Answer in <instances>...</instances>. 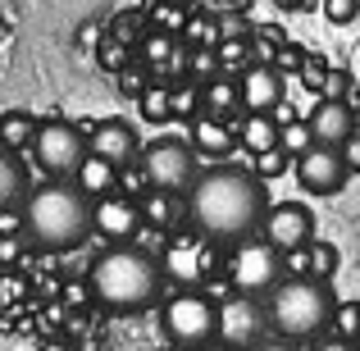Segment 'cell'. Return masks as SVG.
<instances>
[{
    "label": "cell",
    "mask_w": 360,
    "mask_h": 351,
    "mask_svg": "<svg viewBox=\"0 0 360 351\" xmlns=\"http://www.w3.org/2000/svg\"><path fill=\"white\" fill-rule=\"evenodd\" d=\"M214 351H238V347H224V343H219V347H214Z\"/></svg>",
    "instance_id": "41"
},
{
    "label": "cell",
    "mask_w": 360,
    "mask_h": 351,
    "mask_svg": "<svg viewBox=\"0 0 360 351\" xmlns=\"http://www.w3.org/2000/svg\"><path fill=\"white\" fill-rule=\"evenodd\" d=\"M146 18L155 27H169V32H178V27H187V9L183 5H174V0H146Z\"/></svg>",
    "instance_id": "30"
},
{
    "label": "cell",
    "mask_w": 360,
    "mask_h": 351,
    "mask_svg": "<svg viewBox=\"0 0 360 351\" xmlns=\"http://www.w3.org/2000/svg\"><path fill=\"white\" fill-rule=\"evenodd\" d=\"M255 351H301V343H297V338H283V333H274V328H269V333L255 343Z\"/></svg>",
    "instance_id": "36"
},
{
    "label": "cell",
    "mask_w": 360,
    "mask_h": 351,
    "mask_svg": "<svg viewBox=\"0 0 360 351\" xmlns=\"http://www.w3.org/2000/svg\"><path fill=\"white\" fill-rule=\"evenodd\" d=\"M219 64H224V73L251 69V64H255V42H251V32H246V37H224V42H219Z\"/></svg>",
    "instance_id": "25"
},
{
    "label": "cell",
    "mask_w": 360,
    "mask_h": 351,
    "mask_svg": "<svg viewBox=\"0 0 360 351\" xmlns=\"http://www.w3.org/2000/svg\"><path fill=\"white\" fill-rule=\"evenodd\" d=\"M205 9H214V14H246V9H251V0H210Z\"/></svg>",
    "instance_id": "38"
},
{
    "label": "cell",
    "mask_w": 360,
    "mask_h": 351,
    "mask_svg": "<svg viewBox=\"0 0 360 351\" xmlns=\"http://www.w3.org/2000/svg\"><path fill=\"white\" fill-rule=\"evenodd\" d=\"M160 328L169 343L205 351L210 343H219V301L205 288H178L174 297L160 301Z\"/></svg>",
    "instance_id": "5"
},
{
    "label": "cell",
    "mask_w": 360,
    "mask_h": 351,
    "mask_svg": "<svg viewBox=\"0 0 360 351\" xmlns=\"http://www.w3.org/2000/svg\"><path fill=\"white\" fill-rule=\"evenodd\" d=\"M292 169H297V183L315 196H338L347 187V178H352V165H347L342 146H324V141H315L306 155H297Z\"/></svg>",
    "instance_id": "11"
},
{
    "label": "cell",
    "mask_w": 360,
    "mask_h": 351,
    "mask_svg": "<svg viewBox=\"0 0 360 351\" xmlns=\"http://www.w3.org/2000/svg\"><path fill=\"white\" fill-rule=\"evenodd\" d=\"M264 310H269V328L274 333L297 338V343H315V338L328 333V324H333L338 297L328 292L324 279L288 274V279L264 297Z\"/></svg>",
    "instance_id": "4"
},
{
    "label": "cell",
    "mask_w": 360,
    "mask_h": 351,
    "mask_svg": "<svg viewBox=\"0 0 360 351\" xmlns=\"http://www.w3.org/2000/svg\"><path fill=\"white\" fill-rule=\"evenodd\" d=\"M141 174L150 187H169V192H187L201 174V155L187 137H155L141 146Z\"/></svg>",
    "instance_id": "8"
},
{
    "label": "cell",
    "mask_w": 360,
    "mask_h": 351,
    "mask_svg": "<svg viewBox=\"0 0 360 351\" xmlns=\"http://www.w3.org/2000/svg\"><path fill=\"white\" fill-rule=\"evenodd\" d=\"M73 183L82 187V192L91 196V201H101V196H110V192H119V183H123V174L110 160H101V155H91L87 151V160L78 165V174H73Z\"/></svg>",
    "instance_id": "23"
},
{
    "label": "cell",
    "mask_w": 360,
    "mask_h": 351,
    "mask_svg": "<svg viewBox=\"0 0 360 351\" xmlns=\"http://www.w3.org/2000/svg\"><path fill=\"white\" fill-rule=\"evenodd\" d=\"M91 201L73 178H51V183L32 187L23 201V237L37 246V251H78L87 237H96L91 229Z\"/></svg>",
    "instance_id": "3"
},
{
    "label": "cell",
    "mask_w": 360,
    "mask_h": 351,
    "mask_svg": "<svg viewBox=\"0 0 360 351\" xmlns=\"http://www.w3.org/2000/svg\"><path fill=\"white\" fill-rule=\"evenodd\" d=\"M137 106H141V115H146V119H155V123L174 119V101H169V82H155V87H146V91L137 96Z\"/></svg>",
    "instance_id": "29"
},
{
    "label": "cell",
    "mask_w": 360,
    "mask_h": 351,
    "mask_svg": "<svg viewBox=\"0 0 360 351\" xmlns=\"http://www.w3.org/2000/svg\"><path fill=\"white\" fill-rule=\"evenodd\" d=\"M187 141H192L196 155H205V160H229L233 151H238V128H229V119L196 115V119H187Z\"/></svg>",
    "instance_id": "18"
},
{
    "label": "cell",
    "mask_w": 360,
    "mask_h": 351,
    "mask_svg": "<svg viewBox=\"0 0 360 351\" xmlns=\"http://www.w3.org/2000/svg\"><path fill=\"white\" fill-rule=\"evenodd\" d=\"M260 233L269 237L283 255L297 251V246H310L315 242V210L301 205V201H274L269 215H264V224H260Z\"/></svg>",
    "instance_id": "14"
},
{
    "label": "cell",
    "mask_w": 360,
    "mask_h": 351,
    "mask_svg": "<svg viewBox=\"0 0 360 351\" xmlns=\"http://www.w3.org/2000/svg\"><path fill=\"white\" fill-rule=\"evenodd\" d=\"M338 260H342V255H338V246L333 242H310L306 246V264H310V279H333L338 274Z\"/></svg>",
    "instance_id": "28"
},
{
    "label": "cell",
    "mask_w": 360,
    "mask_h": 351,
    "mask_svg": "<svg viewBox=\"0 0 360 351\" xmlns=\"http://www.w3.org/2000/svg\"><path fill=\"white\" fill-rule=\"evenodd\" d=\"M165 260L137 242H110L87 269V292L110 315H141L165 301Z\"/></svg>",
    "instance_id": "2"
},
{
    "label": "cell",
    "mask_w": 360,
    "mask_h": 351,
    "mask_svg": "<svg viewBox=\"0 0 360 351\" xmlns=\"http://www.w3.org/2000/svg\"><path fill=\"white\" fill-rule=\"evenodd\" d=\"M342 155H347V165H352V174H360V128L342 141Z\"/></svg>",
    "instance_id": "37"
},
{
    "label": "cell",
    "mask_w": 360,
    "mask_h": 351,
    "mask_svg": "<svg viewBox=\"0 0 360 351\" xmlns=\"http://www.w3.org/2000/svg\"><path fill=\"white\" fill-rule=\"evenodd\" d=\"M278 146L288 151L292 160L306 155V151L315 146V132H310V123H306V119H278Z\"/></svg>",
    "instance_id": "26"
},
{
    "label": "cell",
    "mask_w": 360,
    "mask_h": 351,
    "mask_svg": "<svg viewBox=\"0 0 360 351\" xmlns=\"http://www.w3.org/2000/svg\"><path fill=\"white\" fill-rule=\"evenodd\" d=\"M310 351H360V343H356V338H342V333H333V328H328V333H319L315 343H310Z\"/></svg>",
    "instance_id": "34"
},
{
    "label": "cell",
    "mask_w": 360,
    "mask_h": 351,
    "mask_svg": "<svg viewBox=\"0 0 360 351\" xmlns=\"http://www.w3.org/2000/svg\"><path fill=\"white\" fill-rule=\"evenodd\" d=\"M27 192H32V169H27V160L18 155V151L0 146V210L23 205Z\"/></svg>",
    "instance_id": "21"
},
{
    "label": "cell",
    "mask_w": 360,
    "mask_h": 351,
    "mask_svg": "<svg viewBox=\"0 0 360 351\" xmlns=\"http://www.w3.org/2000/svg\"><path fill=\"white\" fill-rule=\"evenodd\" d=\"M214 73H224L219 46H192V42H187V73H183V78L205 82V78H214Z\"/></svg>",
    "instance_id": "27"
},
{
    "label": "cell",
    "mask_w": 360,
    "mask_h": 351,
    "mask_svg": "<svg viewBox=\"0 0 360 351\" xmlns=\"http://www.w3.org/2000/svg\"><path fill=\"white\" fill-rule=\"evenodd\" d=\"M288 279V255L269 242V237H246L229 255V288L246 297H269L278 283Z\"/></svg>",
    "instance_id": "7"
},
{
    "label": "cell",
    "mask_w": 360,
    "mask_h": 351,
    "mask_svg": "<svg viewBox=\"0 0 360 351\" xmlns=\"http://www.w3.org/2000/svg\"><path fill=\"white\" fill-rule=\"evenodd\" d=\"M269 333V310H264V297H246V292H233V297L219 301V343L238 347V351H255V343Z\"/></svg>",
    "instance_id": "9"
},
{
    "label": "cell",
    "mask_w": 360,
    "mask_h": 351,
    "mask_svg": "<svg viewBox=\"0 0 360 351\" xmlns=\"http://www.w3.org/2000/svg\"><path fill=\"white\" fill-rule=\"evenodd\" d=\"M165 351H196V347H187V343H169Z\"/></svg>",
    "instance_id": "40"
},
{
    "label": "cell",
    "mask_w": 360,
    "mask_h": 351,
    "mask_svg": "<svg viewBox=\"0 0 360 351\" xmlns=\"http://www.w3.org/2000/svg\"><path fill=\"white\" fill-rule=\"evenodd\" d=\"M214 255H219V246L192 229L183 237H169V246H165L160 260H165V274L178 283V288H201V283L214 274Z\"/></svg>",
    "instance_id": "10"
},
{
    "label": "cell",
    "mask_w": 360,
    "mask_h": 351,
    "mask_svg": "<svg viewBox=\"0 0 360 351\" xmlns=\"http://www.w3.org/2000/svg\"><path fill=\"white\" fill-rule=\"evenodd\" d=\"M319 9H324V18H328V23L347 27V23H352V18L360 14V0H319Z\"/></svg>",
    "instance_id": "33"
},
{
    "label": "cell",
    "mask_w": 360,
    "mask_h": 351,
    "mask_svg": "<svg viewBox=\"0 0 360 351\" xmlns=\"http://www.w3.org/2000/svg\"><path fill=\"white\" fill-rule=\"evenodd\" d=\"M269 205H274L269 187L255 174V165L214 160L187 187V224L201 237H210L214 246H238L246 237H255Z\"/></svg>",
    "instance_id": "1"
},
{
    "label": "cell",
    "mask_w": 360,
    "mask_h": 351,
    "mask_svg": "<svg viewBox=\"0 0 360 351\" xmlns=\"http://www.w3.org/2000/svg\"><path fill=\"white\" fill-rule=\"evenodd\" d=\"M306 123H310V132H315V141H324V146H342V141L360 128L352 106H347L342 96H319L315 110L306 115Z\"/></svg>",
    "instance_id": "17"
},
{
    "label": "cell",
    "mask_w": 360,
    "mask_h": 351,
    "mask_svg": "<svg viewBox=\"0 0 360 351\" xmlns=\"http://www.w3.org/2000/svg\"><path fill=\"white\" fill-rule=\"evenodd\" d=\"M238 78H242V106L255 110V115H274V110L283 106V96H288V78H283L278 64L255 60L251 69L238 73Z\"/></svg>",
    "instance_id": "16"
},
{
    "label": "cell",
    "mask_w": 360,
    "mask_h": 351,
    "mask_svg": "<svg viewBox=\"0 0 360 351\" xmlns=\"http://www.w3.org/2000/svg\"><path fill=\"white\" fill-rule=\"evenodd\" d=\"M27 155L46 178H73L78 165L87 160V128L73 119H41Z\"/></svg>",
    "instance_id": "6"
},
{
    "label": "cell",
    "mask_w": 360,
    "mask_h": 351,
    "mask_svg": "<svg viewBox=\"0 0 360 351\" xmlns=\"http://www.w3.org/2000/svg\"><path fill=\"white\" fill-rule=\"evenodd\" d=\"M310 82H315L324 96H342L347 91V73L342 69H328V73H319V78H310Z\"/></svg>",
    "instance_id": "35"
},
{
    "label": "cell",
    "mask_w": 360,
    "mask_h": 351,
    "mask_svg": "<svg viewBox=\"0 0 360 351\" xmlns=\"http://www.w3.org/2000/svg\"><path fill=\"white\" fill-rule=\"evenodd\" d=\"M242 78L238 73H214V78L201 82V115H214V119H233L242 115Z\"/></svg>",
    "instance_id": "20"
},
{
    "label": "cell",
    "mask_w": 360,
    "mask_h": 351,
    "mask_svg": "<svg viewBox=\"0 0 360 351\" xmlns=\"http://www.w3.org/2000/svg\"><path fill=\"white\" fill-rule=\"evenodd\" d=\"M37 123H41V119H37L32 110H5V115H0V146L27 151V146H32Z\"/></svg>",
    "instance_id": "24"
},
{
    "label": "cell",
    "mask_w": 360,
    "mask_h": 351,
    "mask_svg": "<svg viewBox=\"0 0 360 351\" xmlns=\"http://www.w3.org/2000/svg\"><path fill=\"white\" fill-rule=\"evenodd\" d=\"M137 64L146 73H155V78H183L187 73V42L178 32H169V27H155L150 23L146 32H141L137 42Z\"/></svg>",
    "instance_id": "15"
},
{
    "label": "cell",
    "mask_w": 360,
    "mask_h": 351,
    "mask_svg": "<svg viewBox=\"0 0 360 351\" xmlns=\"http://www.w3.org/2000/svg\"><path fill=\"white\" fill-rule=\"evenodd\" d=\"M278 146V115H255V110H246L242 123H238V151L246 155H260V151Z\"/></svg>",
    "instance_id": "22"
},
{
    "label": "cell",
    "mask_w": 360,
    "mask_h": 351,
    "mask_svg": "<svg viewBox=\"0 0 360 351\" xmlns=\"http://www.w3.org/2000/svg\"><path fill=\"white\" fill-rule=\"evenodd\" d=\"M278 5H283V9H306L310 0H278Z\"/></svg>",
    "instance_id": "39"
},
{
    "label": "cell",
    "mask_w": 360,
    "mask_h": 351,
    "mask_svg": "<svg viewBox=\"0 0 360 351\" xmlns=\"http://www.w3.org/2000/svg\"><path fill=\"white\" fill-rule=\"evenodd\" d=\"M328 328H333V333H342V338H356V343H360V301H352V297L338 301L333 324H328Z\"/></svg>",
    "instance_id": "31"
},
{
    "label": "cell",
    "mask_w": 360,
    "mask_h": 351,
    "mask_svg": "<svg viewBox=\"0 0 360 351\" xmlns=\"http://www.w3.org/2000/svg\"><path fill=\"white\" fill-rule=\"evenodd\" d=\"M141 219L160 233H178V229H192L187 224V192H169V187H146L141 196Z\"/></svg>",
    "instance_id": "19"
},
{
    "label": "cell",
    "mask_w": 360,
    "mask_h": 351,
    "mask_svg": "<svg viewBox=\"0 0 360 351\" xmlns=\"http://www.w3.org/2000/svg\"><path fill=\"white\" fill-rule=\"evenodd\" d=\"M292 169V155L283 146H269V151H260V155H255V174L264 178V183H269V178H283Z\"/></svg>",
    "instance_id": "32"
},
{
    "label": "cell",
    "mask_w": 360,
    "mask_h": 351,
    "mask_svg": "<svg viewBox=\"0 0 360 351\" xmlns=\"http://www.w3.org/2000/svg\"><path fill=\"white\" fill-rule=\"evenodd\" d=\"M87 151L101 155V160H110L119 174L132 169V165H141V137L128 119H96L87 128Z\"/></svg>",
    "instance_id": "13"
},
{
    "label": "cell",
    "mask_w": 360,
    "mask_h": 351,
    "mask_svg": "<svg viewBox=\"0 0 360 351\" xmlns=\"http://www.w3.org/2000/svg\"><path fill=\"white\" fill-rule=\"evenodd\" d=\"M91 229H96L101 242H137V233L146 229L141 219V196H128V192H110L96 201L91 210Z\"/></svg>",
    "instance_id": "12"
}]
</instances>
